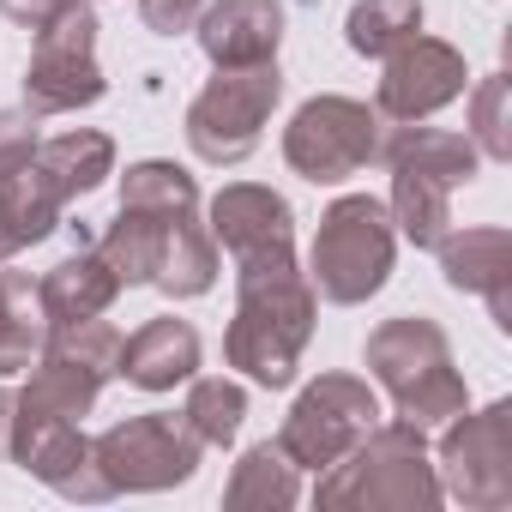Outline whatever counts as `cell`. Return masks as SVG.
Returning <instances> with one entry per match:
<instances>
[{
	"mask_svg": "<svg viewBox=\"0 0 512 512\" xmlns=\"http://www.w3.org/2000/svg\"><path fill=\"white\" fill-rule=\"evenodd\" d=\"M308 326H314V296L296 284V266H253V272H241L229 362L247 368L260 386H290Z\"/></svg>",
	"mask_w": 512,
	"mask_h": 512,
	"instance_id": "1",
	"label": "cell"
},
{
	"mask_svg": "<svg viewBox=\"0 0 512 512\" xmlns=\"http://www.w3.org/2000/svg\"><path fill=\"white\" fill-rule=\"evenodd\" d=\"M392 272V229L374 199H338L314 235V284L326 302H362Z\"/></svg>",
	"mask_w": 512,
	"mask_h": 512,
	"instance_id": "2",
	"label": "cell"
},
{
	"mask_svg": "<svg viewBox=\"0 0 512 512\" xmlns=\"http://www.w3.org/2000/svg\"><path fill=\"white\" fill-rule=\"evenodd\" d=\"M278 91H284V79H278L272 61H260V67H223L205 85V97L187 109L193 151L205 163H241L253 145H260V127H266Z\"/></svg>",
	"mask_w": 512,
	"mask_h": 512,
	"instance_id": "3",
	"label": "cell"
},
{
	"mask_svg": "<svg viewBox=\"0 0 512 512\" xmlns=\"http://www.w3.org/2000/svg\"><path fill=\"white\" fill-rule=\"evenodd\" d=\"M31 115H61V109H79V103H97L103 97V73H97V19L67 0V7L37 25V55H31Z\"/></svg>",
	"mask_w": 512,
	"mask_h": 512,
	"instance_id": "4",
	"label": "cell"
},
{
	"mask_svg": "<svg viewBox=\"0 0 512 512\" xmlns=\"http://www.w3.org/2000/svg\"><path fill=\"white\" fill-rule=\"evenodd\" d=\"M199 434L175 416H133L121 428H109L97 446H91V464L97 476L115 488H169V482H187L193 464H199Z\"/></svg>",
	"mask_w": 512,
	"mask_h": 512,
	"instance_id": "5",
	"label": "cell"
},
{
	"mask_svg": "<svg viewBox=\"0 0 512 512\" xmlns=\"http://www.w3.org/2000/svg\"><path fill=\"white\" fill-rule=\"evenodd\" d=\"M368 362L380 368V380L398 392L410 422H434L446 410H458V380L446 374V344L428 320H392L386 332L368 338Z\"/></svg>",
	"mask_w": 512,
	"mask_h": 512,
	"instance_id": "6",
	"label": "cell"
},
{
	"mask_svg": "<svg viewBox=\"0 0 512 512\" xmlns=\"http://www.w3.org/2000/svg\"><path fill=\"white\" fill-rule=\"evenodd\" d=\"M392 169H398V217L416 247H434L446 229V187L470 181V151L464 139L446 133H404L392 139Z\"/></svg>",
	"mask_w": 512,
	"mask_h": 512,
	"instance_id": "7",
	"label": "cell"
},
{
	"mask_svg": "<svg viewBox=\"0 0 512 512\" xmlns=\"http://www.w3.org/2000/svg\"><path fill=\"white\" fill-rule=\"evenodd\" d=\"M374 392L368 386H356V380H344V374H332V380H320V386H308L302 392V404L290 410V422H284V458H296V464H338L344 452H356L368 434H374Z\"/></svg>",
	"mask_w": 512,
	"mask_h": 512,
	"instance_id": "8",
	"label": "cell"
},
{
	"mask_svg": "<svg viewBox=\"0 0 512 512\" xmlns=\"http://www.w3.org/2000/svg\"><path fill=\"white\" fill-rule=\"evenodd\" d=\"M374 151H380L374 115H368L362 103H350V97H314V103L290 121V133H284V157H290V169L308 175V181H344V175H356Z\"/></svg>",
	"mask_w": 512,
	"mask_h": 512,
	"instance_id": "9",
	"label": "cell"
},
{
	"mask_svg": "<svg viewBox=\"0 0 512 512\" xmlns=\"http://www.w3.org/2000/svg\"><path fill=\"white\" fill-rule=\"evenodd\" d=\"M320 500L326 506H344V500H434L428 476H422V440L416 428H386L374 434L350 464H338V476L320 482Z\"/></svg>",
	"mask_w": 512,
	"mask_h": 512,
	"instance_id": "10",
	"label": "cell"
},
{
	"mask_svg": "<svg viewBox=\"0 0 512 512\" xmlns=\"http://www.w3.org/2000/svg\"><path fill=\"white\" fill-rule=\"evenodd\" d=\"M217 241L235 253V266H290V205L266 187H223L211 205Z\"/></svg>",
	"mask_w": 512,
	"mask_h": 512,
	"instance_id": "11",
	"label": "cell"
},
{
	"mask_svg": "<svg viewBox=\"0 0 512 512\" xmlns=\"http://www.w3.org/2000/svg\"><path fill=\"white\" fill-rule=\"evenodd\" d=\"M458 79H464V67H458L452 49L404 37L398 55H392V67H386V79H380V109L386 115H428L446 97H458Z\"/></svg>",
	"mask_w": 512,
	"mask_h": 512,
	"instance_id": "12",
	"label": "cell"
},
{
	"mask_svg": "<svg viewBox=\"0 0 512 512\" xmlns=\"http://www.w3.org/2000/svg\"><path fill=\"white\" fill-rule=\"evenodd\" d=\"M278 37H284V13L278 0H217L205 13V55L217 67H260L278 55Z\"/></svg>",
	"mask_w": 512,
	"mask_h": 512,
	"instance_id": "13",
	"label": "cell"
},
{
	"mask_svg": "<svg viewBox=\"0 0 512 512\" xmlns=\"http://www.w3.org/2000/svg\"><path fill=\"white\" fill-rule=\"evenodd\" d=\"M193 368H199V338L181 320H151L133 338H121V374L145 392H169Z\"/></svg>",
	"mask_w": 512,
	"mask_h": 512,
	"instance_id": "14",
	"label": "cell"
},
{
	"mask_svg": "<svg viewBox=\"0 0 512 512\" xmlns=\"http://www.w3.org/2000/svg\"><path fill=\"white\" fill-rule=\"evenodd\" d=\"M55 211H61V187L43 175L37 157L13 175H0V260H13L19 247L43 241L55 229Z\"/></svg>",
	"mask_w": 512,
	"mask_h": 512,
	"instance_id": "15",
	"label": "cell"
},
{
	"mask_svg": "<svg viewBox=\"0 0 512 512\" xmlns=\"http://www.w3.org/2000/svg\"><path fill=\"white\" fill-rule=\"evenodd\" d=\"M115 290H121V278L109 272L103 253H73V260H61V266L37 284L49 326H67V320H97V314L115 302Z\"/></svg>",
	"mask_w": 512,
	"mask_h": 512,
	"instance_id": "16",
	"label": "cell"
},
{
	"mask_svg": "<svg viewBox=\"0 0 512 512\" xmlns=\"http://www.w3.org/2000/svg\"><path fill=\"white\" fill-rule=\"evenodd\" d=\"M43 296L31 278H0V374H19L31 368L37 344H43Z\"/></svg>",
	"mask_w": 512,
	"mask_h": 512,
	"instance_id": "17",
	"label": "cell"
},
{
	"mask_svg": "<svg viewBox=\"0 0 512 512\" xmlns=\"http://www.w3.org/2000/svg\"><path fill=\"white\" fill-rule=\"evenodd\" d=\"M37 163H43V175L61 187V199H73V193H91V187L109 175L115 145H109L103 133H61V139H49V145L37 151Z\"/></svg>",
	"mask_w": 512,
	"mask_h": 512,
	"instance_id": "18",
	"label": "cell"
},
{
	"mask_svg": "<svg viewBox=\"0 0 512 512\" xmlns=\"http://www.w3.org/2000/svg\"><path fill=\"white\" fill-rule=\"evenodd\" d=\"M296 500V464H284V446H253L235 464L229 482V506H290Z\"/></svg>",
	"mask_w": 512,
	"mask_h": 512,
	"instance_id": "19",
	"label": "cell"
},
{
	"mask_svg": "<svg viewBox=\"0 0 512 512\" xmlns=\"http://www.w3.org/2000/svg\"><path fill=\"white\" fill-rule=\"evenodd\" d=\"M422 7L416 0H362L350 13V49L356 55H392L404 37H416Z\"/></svg>",
	"mask_w": 512,
	"mask_h": 512,
	"instance_id": "20",
	"label": "cell"
},
{
	"mask_svg": "<svg viewBox=\"0 0 512 512\" xmlns=\"http://www.w3.org/2000/svg\"><path fill=\"white\" fill-rule=\"evenodd\" d=\"M241 416H247V398H241V386H229V380H199L193 398H187V428H193L199 440H211V446L235 440Z\"/></svg>",
	"mask_w": 512,
	"mask_h": 512,
	"instance_id": "21",
	"label": "cell"
},
{
	"mask_svg": "<svg viewBox=\"0 0 512 512\" xmlns=\"http://www.w3.org/2000/svg\"><path fill=\"white\" fill-rule=\"evenodd\" d=\"M37 157V133H31V115H0V175H13Z\"/></svg>",
	"mask_w": 512,
	"mask_h": 512,
	"instance_id": "22",
	"label": "cell"
},
{
	"mask_svg": "<svg viewBox=\"0 0 512 512\" xmlns=\"http://www.w3.org/2000/svg\"><path fill=\"white\" fill-rule=\"evenodd\" d=\"M139 13H145V25H151V31L175 37V31H187V25H193L199 0H139Z\"/></svg>",
	"mask_w": 512,
	"mask_h": 512,
	"instance_id": "23",
	"label": "cell"
},
{
	"mask_svg": "<svg viewBox=\"0 0 512 512\" xmlns=\"http://www.w3.org/2000/svg\"><path fill=\"white\" fill-rule=\"evenodd\" d=\"M61 7H67V0H0V13L19 19V25H31V31H37V25H49Z\"/></svg>",
	"mask_w": 512,
	"mask_h": 512,
	"instance_id": "24",
	"label": "cell"
},
{
	"mask_svg": "<svg viewBox=\"0 0 512 512\" xmlns=\"http://www.w3.org/2000/svg\"><path fill=\"white\" fill-rule=\"evenodd\" d=\"M13 446V392H0V458Z\"/></svg>",
	"mask_w": 512,
	"mask_h": 512,
	"instance_id": "25",
	"label": "cell"
}]
</instances>
